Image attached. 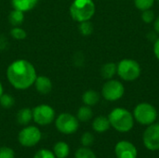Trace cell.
<instances>
[{
    "label": "cell",
    "mask_w": 159,
    "mask_h": 158,
    "mask_svg": "<svg viewBox=\"0 0 159 158\" xmlns=\"http://www.w3.org/2000/svg\"><path fill=\"white\" fill-rule=\"evenodd\" d=\"M157 34L156 33V32H150L148 34H147V37H148V39L150 40V41H156L158 37H157Z\"/></svg>",
    "instance_id": "1f68e13d"
},
{
    "label": "cell",
    "mask_w": 159,
    "mask_h": 158,
    "mask_svg": "<svg viewBox=\"0 0 159 158\" xmlns=\"http://www.w3.org/2000/svg\"><path fill=\"white\" fill-rule=\"evenodd\" d=\"M142 20L145 23H151L155 20V13L151 9H146L143 11Z\"/></svg>",
    "instance_id": "f1b7e54d"
},
{
    "label": "cell",
    "mask_w": 159,
    "mask_h": 158,
    "mask_svg": "<svg viewBox=\"0 0 159 158\" xmlns=\"http://www.w3.org/2000/svg\"><path fill=\"white\" fill-rule=\"evenodd\" d=\"M82 101L85 105L91 107V106L96 105L99 102L100 95L97 91H95L93 89H89V90L85 91L84 94L82 95Z\"/></svg>",
    "instance_id": "2e32d148"
},
{
    "label": "cell",
    "mask_w": 159,
    "mask_h": 158,
    "mask_svg": "<svg viewBox=\"0 0 159 158\" xmlns=\"http://www.w3.org/2000/svg\"><path fill=\"white\" fill-rule=\"evenodd\" d=\"M154 53H155L157 59L159 61V37L155 41V44H154Z\"/></svg>",
    "instance_id": "4dcf8cb0"
},
{
    "label": "cell",
    "mask_w": 159,
    "mask_h": 158,
    "mask_svg": "<svg viewBox=\"0 0 159 158\" xmlns=\"http://www.w3.org/2000/svg\"><path fill=\"white\" fill-rule=\"evenodd\" d=\"M143 142L146 149L150 151L159 150V124L149 125L143 135Z\"/></svg>",
    "instance_id": "30bf717a"
},
{
    "label": "cell",
    "mask_w": 159,
    "mask_h": 158,
    "mask_svg": "<svg viewBox=\"0 0 159 158\" xmlns=\"http://www.w3.org/2000/svg\"><path fill=\"white\" fill-rule=\"evenodd\" d=\"M36 71L27 60L14 61L7 69V78L16 89L24 90L34 85L36 79Z\"/></svg>",
    "instance_id": "6da1fadb"
},
{
    "label": "cell",
    "mask_w": 159,
    "mask_h": 158,
    "mask_svg": "<svg viewBox=\"0 0 159 158\" xmlns=\"http://www.w3.org/2000/svg\"><path fill=\"white\" fill-rule=\"evenodd\" d=\"M10 34L16 40H23L27 36V34H26L25 30L22 29V28H20V26L13 27L11 29V31H10Z\"/></svg>",
    "instance_id": "cb8c5ba5"
},
{
    "label": "cell",
    "mask_w": 159,
    "mask_h": 158,
    "mask_svg": "<svg viewBox=\"0 0 159 158\" xmlns=\"http://www.w3.org/2000/svg\"><path fill=\"white\" fill-rule=\"evenodd\" d=\"M32 111L33 120L39 126H48L55 119V111L48 104L37 105Z\"/></svg>",
    "instance_id": "9c48e42d"
},
{
    "label": "cell",
    "mask_w": 159,
    "mask_h": 158,
    "mask_svg": "<svg viewBox=\"0 0 159 158\" xmlns=\"http://www.w3.org/2000/svg\"><path fill=\"white\" fill-rule=\"evenodd\" d=\"M110 127H111V125H110L109 119H108V117H106L104 115L97 116L92 122V129L94 131H96L98 133L106 132L110 129Z\"/></svg>",
    "instance_id": "5bb4252c"
},
{
    "label": "cell",
    "mask_w": 159,
    "mask_h": 158,
    "mask_svg": "<svg viewBox=\"0 0 159 158\" xmlns=\"http://www.w3.org/2000/svg\"><path fill=\"white\" fill-rule=\"evenodd\" d=\"M158 1H159V0H158Z\"/></svg>",
    "instance_id": "e575fe53"
},
{
    "label": "cell",
    "mask_w": 159,
    "mask_h": 158,
    "mask_svg": "<svg viewBox=\"0 0 159 158\" xmlns=\"http://www.w3.org/2000/svg\"><path fill=\"white\" fill-rule=\"evenodd\" d=\"M24 12L20 11V10H18V9H14L9 13V16H8V20L10 22V24L13 26V27H16V26H20L24 20Z\"/></svg>",
    "instance_id": "d6986e66"
},
{
    "label": "cell",
    "mask_w": 159,
    "mask_h": 158,
    "mask_svg": "<svg viewBox=\"0 0 159 158\" xmlns=\"http://www.w3.org/2000/svg\"><path fill=\"white\" fill-rule=\"evenodd\" d=\"M116 73H117V65L114 62H107L104 65H102L101 69V74L102 77L107 80L112 79Z\"/></svg>",
    "instance_id": "ac0fdd59"
},
{
    "label": "cell",
    "mask_w": 159,
    "mask_h": 158,
    "mask_svg": "<svg viewBox=\"0 0 159 158\" xmlns=\"http://www.w3.org/2000/svg\"><path fill=\"white\" fill-rule=\"evenodd\" d=\"M7 45H8V42L7 40L6 36L3 34H0V49L3 50V49L7 48Z\"/></svg>",
    "instance_id": "f546056e"
},
{
    "label": "cell",
    "mask_w": 159,
    "mask_h": 158,
    "mask_svg": "<svg viewBox=\"0 0 159 158\" xmlns=\"http://www.w3.org/2000/svg\"><path fill=\"white\" fill-rule=\"evenodd\" d=\"M53 153L56 158H67L70 154V147L64 142H58L53 146Z\"/></svg>",
    "instance_id": "e0dca14e"
},
{
    "label": "cell",
    "mask_w": 159,
    "mask_h": 158,
    "mask_svg": "<svg viewBox=\"0 0 159 158\" xmlns=\"http://www.w3.org/2000/svg\"><path fill=\"white\" fill-rule=\"evenodd\" d=\"M34 158H56V156H55L54 153L51 152L50 150L40 149L35 153Z\"/></svg>",
    "instance_id": "4316f807"
},
{
    "label": "cell",
    "mask_w": 159,
    "mask_h": 158,
    "mask_svg": "<svg viewBox=\"0 0 159 158\" xmlns=\"http://www.w3.org/2000/svg\"><path fill=\"white\" fill-rule=\"evenodd\" d=\"M16 118L20 126H28L33 120V111L30 108H22L17 113Z\"/></svg>",
    "instance_id": "9a60e30c"
},
{
    "label": "cell",
    "mask_w": 159,
    "mask_h": 158,
    "mask_svg": "<svg viewBox=\"0 0 159 158\" xmlns=\"http://www.w3.org/2000/svg\"><path fill=\"white\" fill-rule=\"evenodd\" d=\"M125 93V87L124 85L116 79H109L106 83H104L102 95V97L109 102H116L120 100Z\"/></svg>",
    "instance_id": "ba28073f"
},
{
    "label": "cell",
    "mask_w": 159,
    "mask_h": 158,
    "mask_svg": "<svg viewBox=\"0 0 159 158\" xmlns=\"http://www.w3.org/2000/svg\"><path fill=\"white\" fill-rule=\"evenodd\" d=\"M75 158H97V156L91 149L83 146L76 150Z\"/></svg>",
    "instance_id": "44dd1931"
},
{
    "label": "cell",
    "mask_w": 159,
    "mask_h": 158,
    "mask_svg": "<svg viewBox=\"0 0 159 158\" xmlns=\"http://www.w3.org/2000/svg\"><path fill=\"white\" fill-rule=\"evenodd\" d=\"M154 30L157 34H159V16L154 21Z\"/></svg>",
    "instance_id": "d6a6232c"
},
{
    "label": "cell",
    "mask_w": 159,
    "mask_h": 158,
    "mask_svg": "<svg viewBox=\"0 0 159 158\" xmlns=\"http://www.w3.org/2000/svg\"><path fill=\"white\" fill-rule=\"evenodd\" d=\"M35 89L40 94H48L52 89V82L51 80L46 75H38L34 83Z\"/></svg>",
    "instance_id": "7c38bea8"
},
{
    "label": "cell",
    "mask_w": 159,
    "mask_h": 158,
    "mask_svg": "<svg viewBox=\"0 0 159 158\" xmlns=\"http://www.w3.org/2000/svg\"><path fill=\"white\" fill-rule=\"evenodd\" d=\"M108 119L111 127L118 132H129L134 126L133 115L125 108L118 107L113 109L108 115Z\"/></svg>",
    "instance_id": "7a4b0ae2"
},
{
    "label": "cell",
    "mask_w": 159,
    "mask_h": 158,
    "mask_svg": "<svg viewBox=\"0 0 159 158\" xmlns=\"http://www.w3.org/2000/svg\"><path fill=\"white\" fill-rule=\"evenodd\" d=\"M124 81H134L141 74V66L135 60L124 59L117 64V73Z\"/></svg>",
    "instance_id": "5b68a950"
},
{
    "label": "cell",
    "mask_w": 159,
    "mask_h": 158,
    "mask_svg": "<svg viewBox=\"0 0 159 158\" xmlns=\"http://www.w3.org/2000/svg\"><path fill=\"white\" fill-rule=\"evenodd\" d=\"M80 142L84 147H89L94 143V136L90 132H85L81 136Z\"/></svg>",
    "instance_id": "484cf974"
},
{
    "label": "cell",
    "mask_w": 159,
    "mask_h": 158,
    "mask_svg": "<svg viewBox=\"0 0 159 158\" xmlns=\"http://www.w3.org/2000/svg\"><path fill=\"white\" fill-rule=\"evenodd\" d=\"M116 158H137L138 151L135 145L128 141L118 142L115 147Z\"/></svg>",
    "instance_id": "8fae6325"
},
{
    "label": "cell",
    "mask_w": 159,
    "mask_h": 158,
    "mask_svg": "<svg viewBox=\"0 0 159 158\" xmlns=\"http://www.w3.org/2000/svg\"><path fill=\"white\" fill-rule=\"evenodd\" d=\"M38 3V0H11V5L14 9L27 12L34 9Z\"/></svg>",
    "instance_id": "4fadbf2b"
},
{
    "label": "cell",
    "mask_w": 159,
    "mask_h": 158,
    "mask_svg": "<svg viewBox=\"0 0 159 158\" xmlns=\"http://www.w3.org/2000/svg\"><path fill=\"white\" fill-rule=\"evenodd\" d=\"M42 138L40 129L35 126H25L18 134V141L23 147L30 148L35 146Z\"/></svg>",
    "instance_id": "52a82bcc"
},
{
    "label": "cell",
    "mask_w": 159,
    "mask_h": 158,
    "mask_svg": "<svg viewBox=\"0 0 159 158\" xmlns=\"http://www.w3.org/2000/svg\"><path fill=\"white\" fill-rule=\"evenodd\" d=\"M93 0H74L70 6V15L77 22L89 20L95 14Z\"/></svg>",
    "instance_id": "3957f363"
},
{
    "label": "cell",
    "mask_w": 159,
    "mask_h": 158,
    "mask_svg": "<svg viewBox=\"0 0 159 158\" xmlns=\"http://www.w3.org/2000/svg\"><path fill=\"white\" fill-rule=\"evenodd\" d=\"M55 126L59 132L64 135H71L77 131L79 128V121L76 116L69 113H62L57 116Z\"/></svg>",
    "instance_id": "8992f818"
},
{
    "label": "cell",
    "mask_w": 159,
    "mask_h": 158,
    "mask_svg": "<svg viewBox=\"0 0 159 158\" xmlns=\"http://www.w3.org/2000/svg\"><path fill=\"white\" fill-rule=\"evenodd\" d=\"M133 117L139 124L149 126L155 123L157 118V109L148 102H142L136 105L133 111Z\"/></svg>",
    "instance_id": "277c9868"
},
{
    "label": "cell",
    "mask_w": 159,
    "mask_h": 158,
    "mask_svg": "<svg viewBox=\"0 0 159 158\" xmlns=\"http://www.w3.org/2000/svg\"><path fill=\"white\" fill-rule=\"evenodd\" d=\"M0 158H15V152L7 146L0 147Z\"/></svg>",
    "instance_id": "83f0119b"
},
{
    "label": "cell",
    "mask_w": 159,
    "mask_h": 158,
    "mask_svg": "<svg viewBox=\"0 0 159 158\" xmlns=\"http://www.w3.org/2000/svg\"><path fill=\"white\" fill-rule=\"evenodd\" d=\"M79 32L81 34L85 35V36H88V35H90L92 33H93V25L92 23L89 21V20H86V21H82V22H79Z\"/></svg>",
    "instance_id": "7402d4cb"
},
{
    "label": "cell",
    "mask_w": 159,
    "mask_h": 158,
    "mask_svg": "<svg viewBox=\"0 0 159 158\" xmlns=\"http://www.w3.org/2000/svg\"><path fill=\"white\" fill-rule=\"evenodd\" d=\"M15 103L14 98L10 94H2L0 97V105L5 109L11 108Z\"/></svg>",
    "instance_id": "603a6c76"
},
{
    "label": "cell",
    "mask_w": 159,
    "mask_h": 158,
    "mask_svg": "<svg viewBox=\"0 0 159 158\" xmlns=\"http://www.w3.org/2000/svg\"><path fill=\"white\" fill-rule=\"evenodd\" d=\"M93 116V112L90 108V106L88 105H84L81 106L76 114V117L78 119V121L80 122H88L89 121Z\"/></svg>",
    "instance_id": "ffe728a7"
},
{
    "label": "cell",
    "mask_w": 159,
    "mask_h": 158,
    "mask_svg": "<svg viewBox=\"0 0 159 158\" xmlns=\"http://www.w3.org/2000/svg\"><path fill=\"white\" fill-rule=\"evenodd\" d=\"M3 92H4V88H3V86H2V84H1V82H0V97H1V95L3 94Z\"/></svg>",
    "instance_id": "836d02e7"
},
{
    "label": "cell",
    "mask_w": 159,
    "mask_h": 158,
    "mask_svg": "<svg viewBox=\"0 0 159 158\" xmlns=\"http://www.w3.org/2000/svg\"><path fill=\"white\" fill-rule=\"evenodd\" d=\"M134 4L138 9L143 11L150 9L155 4V0H134Z\"/></svg>",
    "instance_id": "d4e9b609"
}]
</instances>
